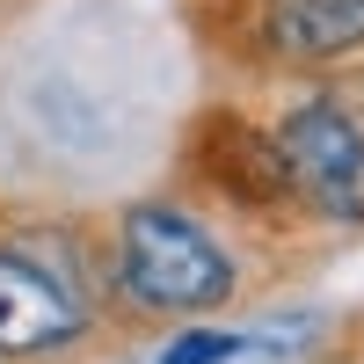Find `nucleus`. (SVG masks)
Wrapping results in <instances>:
<instances>
[{
	"instance_id": "1",
	"label": "nucleus",
	"mask_w": 364,
	"mask_h": 364,
	"mask_svg": "<svg viewBox=\"0 0 364 364\" xmlns=\"http://www.w3.org/2000/svg\"><path fill=\"white\" fill-rule=\"evenodd\" d=\"M117 277L139 306L154 314H211L233 299V262L197 219H182L168 204H132L124 211V255Z\"/></svg>"
},
{
	"instance_id": "2",
	"label": "nucleus",
	"mask_w": 364,
	"mask_h": 364,
	"mask_svg": "<svg viewBox=\"0 0 364 364\" xmlns=\"http://www.w3.org/2000/svg\"><path fill=\"white\" fill-rule=\"evenodd\" d=\"M284 168H291V190L306 211L321 219H364V124L343 102H299L284 124Z\"/></svg>"
},
{
	"instance_id": "3",
	"label": "nucleus",
	"mask_w": 364,
	"mask_h": 364,
	"mask_svg": "<svg viewBox=\"0 0 364 364\" xmlns=\"http://www.w3.org/2000/svg\"><path fill=\"white\" fill-rule=\"evenodd\" d=\"M80 336V299L44 262L0 248V357H37Z\"/></svg>"
},
{
	"instance_id": "4",
	"label": "nucleus",
	"mask_w": 364,
	"mask_h": 364,
	"mask_svg": "<svg viewBox=\"0 0 364 364\" xmlns=\"http://www.w3.org/2000/svg\"><path fill=\"white\" fill-rule=\"evenodd\" d=\"M204 175L219 182L240 211H284V204H299L277 132H255L248 117H211L204 124Z\"/></svg>"
},
{
	"instance_id": "5",
	"label": "nucleus",
	"mask_w": 364,
	"mask_h": 364,
	"mask_svg": "<svg viewBox=\"0 0 364 364\" xmlns=\"http://www.w3.org/2000/svg\"><path fill=\"white\" fill-rule=\"evenodd\" d=\"M269 44L284 58H343L364 44V0H269Z\"/></svg>"
},
{
	"instance_id": "6",
	"label": "nucleus",
	"mask_w": 364,
	"mask_h": 364,
	"mask_svg": "<svg viewBox=\"0 0 364 364\" xmlns=\"http://www.w3.org/2000/svg\"><path fill=\"white\" fill-rule=\"evenodd\" d=\"M226 357H240V336H219V328H190L161 350V364H226Z\"/></svg>"
}]
</instances>
